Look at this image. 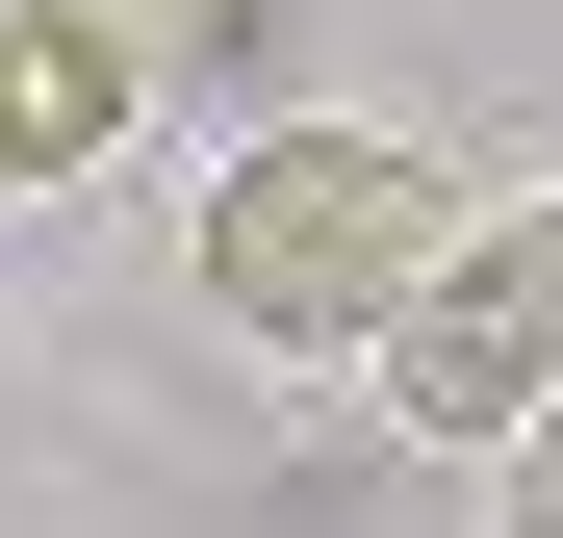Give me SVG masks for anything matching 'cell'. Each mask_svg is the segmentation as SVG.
Wrapping results in <instances>:
<instances>
[{"mask_svg": "<svg viewBox=\"0 0 563 538\" xmlns=\"http://www.w3.org/2000/svg\"><path fill=\"white\" fill-rule=\"evenodd\" d=\"M435 231H461V179L410 154V129H256V154H206V308L256 333V359H385V308L435 283Z\"/></svg>", "mask_w": 563, "mask_h": 538, "instance_id": "6da1fadb", "label": "cell"}, {"mask_svg": "<svg viewBox=\"0 0 563 538\" xmlns=\"http://www.w3.org/2000/svg\"><path fill=\"white\" fill-rule=\"evenodd\" d=\"M538 385H563V179L435 231V283L385 308V385H358V410H410V436H461V462H487Z\"/></svg>", "mask_w": 563, "mask_h": 538, "instance_id": "7a4b0ae2", "label": "cell"}, {"mask_svg": "<svg viewBox=\"0 0 563 538\" xmlns=\"http://www.w3.org/2000/svg\"><path fill=\"white\" fill-rule=\"evenodd\" d=\"M129 129H154V26L129 0H0V206L103 179Z\"/></svg>", "mask_w": 563, "mask_h": 538, "instance_id": "3957f363", "label": "cell"}, {"mask_svg": "<svg viewBox=\"0 0 563 538\" xmlns=\"http://www.w3.org/2000/svg\"><path fill=\"white\" fill-rule=\"evenodd\" d=\"M487 538H563V385H538V410L487 436Z\"/></svg>", "mask_w": 563, "mask_h": 538, "instance_id": "277c9868", "label": "cell"}]
</instances>
